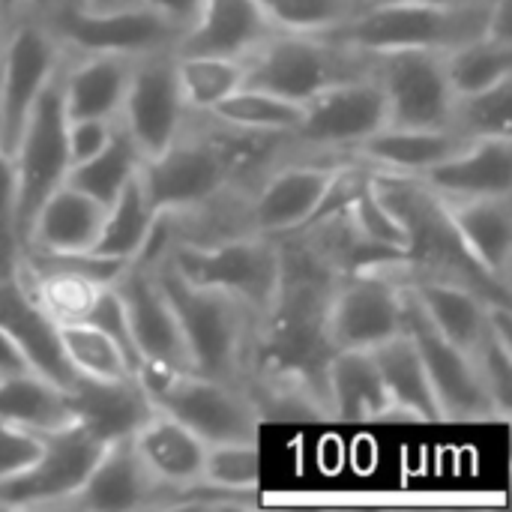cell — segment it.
Returning <instances> with one entry per match:
<instances>
[{
    "instance_id": "obj_25",
    "label": "cell",
    "mask_w": 512,
    "mask_h": 512,
    "mask_svg": "<svg viewBox=\"0 0 512 512\" xmlns=\"http://www.w3.org/2000/svg\"><path fill=\"white\" fill-rule=\"evenodd\" d=\"M468 138L456 129H411V126H381L375 135L360 141L351 156L375 171L399 177H423L429 168L453 156Z\"/></svg>"
},
{
    "instance_id": "obj_51",
    "label": "cell",
    "mask_w": 512,
    "mask_h": 512,
    "mask_svg": "<svg viewBox=\"0 0 512 512\" xmlns=\"http://www.w3.org/2000/svg\"><path fill=\"white\" fill-rule=\"evenodd\" d=\"M81 6L87 9H99V12H108V9H126V6H141L144 0H78Z\"/></svg>"
},
{
    "instance_id": "obj_30",
    "label": "cell",
    "mask_w": 512,
    "mask_h": 512,
    "mask_svg": "<svg viewBox=\"0 0 512 512\" xmlns=\"http://www.w3.org/2000/svg\"><path fill=\"white\" fill-rule=\"evenodd\" d=\"M102 219H105V207L99 201H93L90 195L63 183L39 207L24 249L90 252L99 240Z\"/></svg>"
},
{
    "instance_id": "obj_42",
    "label": "cell",
    "mask_w": 512,
    "mask_h": 512,
    "mask_svg": "<svg viewBox=\"0 0 512 512\" xmlns=\"http://www.w3.org/2000/svg\"><path fill=\"white\" fill-rule=\"evenodd\" d=\"M489 318V315H486ZM471 360L477 366V375L483 381L486 396L492 399V408L498 414V420H510L512 414V342L501 339L498 333L489 330L486 324V336L480 339V345L471 351Z\"/></svg>"
},
{
    "instance_id": "obj_22",
    "label": "cell",
    "mask_w": 512,
    "mask_h": 512,
    "mask_svg": "<svg viewBox=\"0 0 512 512\" xmlns=\"http://www.w3.org/2000/svg\"><path fill=\"white\" fill-rule=\"evenodd\" d=\"M276 27L258 0H204L198 21L177 39L174 54H213L246 60Z\"/></svg>"
},
{
    "instance_id": "obj_31",
    "label": "cell",
    "mask_w": 512,
    "mask_h": 512,
    "mask_svg": "<svg viewBox=\"0 0 512 512\" xmlns=\"http://www.w3.org/2000/svg\"><path fill=\"white\" fill-rule=\"evenodd\" d=\"M159 219L162 216L153 210V204H150V198H147V192L135 174L126 183V189L105 207L102 231H99V240L90 252L132 264L150 246V240L159 228Z\"/></svg>"
},
{
    "instance_id": "obj_19",
    "label": "cell",
    "mask_w": 512,
    "mask_h": 512,
    "mask_svg": "<svg viewBox=\"0 0 512 512\" xmlns=\"http://www.w3.org/2000/svg\"><path fill=\"white\" fill-rule=\"evenodd\" d=\"M159 495H162V486L144 468L129 435V438H114L102 447L81 489L63 507L93 512L153 510Z\"/></svg>"
},
{
    "instance_id": "obj_41",
    "label": "cell",
    "mask_w": 512,
    "mask_h": 512,
    "mask_svg": "<svg viewBox=\"0 0 512 512\" xmlns=\"http://www.w3.org/2000/svg\"><path fill=\"white\" fill-rule=\"evenodd\" d=\"M201 480H207L213 486H222V489H231V492L258 495V483H261L258 441L207 444Z\"/></svg>"
},
{
    "instance_id": "obj_32",
    "label": "cell",
    "mask_w": 512,
    "mask_h": 512,
    "mask_svg": "<svg viewBox=\"0 0 512 512\" xmlns=\"http://www.w3.org/2000/svg\"><path fill=\"white\" fill-rule=\"evenodd\" d=\"M0 420L21 426L33 435L57 432L75 423L66 390L36 372L0 378Z\"/></svg>"
},
{
    "instance_id": "obj_15",
    "label": "cell",
    "mask_w": 512,
    "mask_h": 512,
    "mask_svg": "<svg viewBox=\"0 0 512 512\" xmlns=\"http://www.w3.org/2000/svg\"><path fill=\"white\" fill-rule=\"evenodd\" d=\"M405 288V285H402ZM405 333L414 339L432 393L438 405V417L447 423H483V420H498L492 399L483 390V381L477 375V366L468 351L456 348L447 342L429 318L420 312V306L411 300L405 291Z\"/></svg>"
},
{
    "instance_id": "obj_21",
    "label": "cell",
    "mask_w": 512,
    "mask_h": 512,
    "mask_svg": "<svg viewBox=\"0 0 512 512\" xmlns=\"http://www.w3.org/2000/svg\"><path fill=\"white\" fill-rule=\"evenodd\" d=\"M447 219L480 273L501 291L510 294L512 270V207L510 195L441 201Z\"/></svg>"
},
{
    "instance_id": "obj_38",
    "label": "cell",
    "mask_w": 512,
    "mask_h": 512,
    "mask_svg": "<svg viewBox=\"0 0 512 512\" xmlns=\"http://www.w3.org/2000/svg\"><path fill=\"white\" fill-rule=\"evenodd\" d=\"M21 282L27 285V291L36 297V303L57 321V324H69V321H84L87 309L93 306V297L99 294V288L84 276L75 273H60V270H33V267H18Z\"/></svg>"
},
{
    "instance_id": "obj_24",
    "label": "cell",
    "mask_w": 512,
    "mask_h": 512,
    "mask_svg": "<svg viewBox=\"0 0 512 512\" xmlns=\"http://www.w3.org/2000/svg\"><path fill=\"white\" fill-rule=\"evenodd\" d=\"M132 63V57L117 54H66L60 63V96L66 117L117 120Z\"/></svg>"
},
{
    "instance_id": "obj_35",
    "label": "cell",
    "mask_w": 512,
    "mask_h": 512,
    "mask_svg": "<svg viewBox=\"0 0 512 512\" xmlns=\"http://www.w3.org/2000/svg\"><path fill=\"white\" fill-rule=\"evenodd\" d=\"M444 66L456 96L486 90L504 78H512V42H501L495 36L480 33L444 51Z\"/></svg>"
},
{
    "instance_id": "obj_20",
    "label": "cell",
    "mask_w": 512,
    "mask_h": 512,
    "mask_svg": "<svg viewBox=\"0 0 512 512\" xmlns=\"http://www.w3.org/2000/svg\"><path fill=\"white\" fill-rule=\"evenodd\" d=\"M417 180L441 201L512 195V138H468Z\"/></svg>"
},
{
    "instance_id": "obj_12",
    "label": "cell",
    "mask_w": 512,
    "mask_h": 512,
    "mask_svg": "<svg viewBox=\"0 0 512 512\" xmlns=\"http://www.w3.org/2000/svg\"><path fill=\"white\" fill-rule=\"evenodd\" d=\"M39 444V456L21 474L0 483V510L63 507L81 489L84 477L105 447L78 423L39 435Z\"/></svg>"
},
{
    "instance_id": "obj_39",
    "label": "cell",
    "mask_w": 512,
    "mask_h": 512,
    "mask_svg": "<svg viewBox=\"0 0 512 512\" xmlns=\"http://www.w3.org/2000/svg\"><path fill=\"white\" fill-rule=\"evenodd\" d=\"M57 330H60V342H63V351L69 357L75 375L99 378V381H120V378L132 375L123 354L117 351V345L102 330H96L90 321L57 324Z\"/></svg>"
},
{
    "instance_id": "obj_46",
    "label": "cell",
    "mask_w": 512,
    "mask_h": 512,
    "mask_svg": "<svg viewBox=\"0 0 512 512\" xmlns=\"http://www.w3.org/2000/svg\"><path fill=\"white\" fill-rule=\"evenodd\" d=\"M117 129V120H105V117H66V150H69V162L78 165L84 159H90L93 153H99L111 135ZM69 165V168H72Z\"/></svg>"
},
{
    "instance_id": "obj_27",
    "label": "cell",
    "mask_w": 512,
    "mask_h": 512,
    "mask_svg": "<svg viewBox=\"0 0 512 512\" xmlns=\"http://www.w3.org/2000/svg\"><path fill=\"white\" fill-rule=\"evenodd\" d=\"M405 291L411 300L420 306V312L429 318V324L456 348L474 351L480 339L486 336V315L489 303L483 294H477L468 285L447 282V279H426V276H411L402 279Z\"/></svg>"
},
{
    "instance_id": "obj_34",
    "label": "cell",
    "mask_w": 512,
    "mask_h": 512,
    "mask_svg": "<svg viewBox=\"0 0 512 512\" xmlns=\"http://www.w3.org/2000/svg\"><path fill=\"white\" fill-rule=\"evenodd\" d=\"M141 162H144V156L138 153V147L132 144L126 129L117 123L111 141L99 153H93L90 159L69 168L66 186H72V189L90 195L93 201H99L102 207H108L126 189V183L138 174Z\"/></svg>"
},
{
    "instance_id": "obj_13",
    "label": "cell",
    "mask_w": 512,
    "mask_h": 512,
    "mask_svg": "<svg viewBox=\"0 0 512 512\" xmlns=\"http://www.w3.org/2000/svg\"><path fill=\"white\" fill-rule=\"evenodd\" d=\"M372 75L387 99V126L450 129L453 87L444 51H387L372 57Z\"/></svg>"
},
{
    "instance_id": "obj_44",
    "label": "cell",
    "mask_w": 512,
    "mask_h": 512,
    "mask_svg": "<svg viewBox=\"0 0 512 512\" xmlns=\"http://www.w3.org/2000/svg\"><path fill=\"white\" fill-rule=\"evenodd\" d=\"M84 321H90L96 330H102V333L117 345V351L123 354L129 372L135 375V369L144 363V357H141V351H138V345H135V339H132L129 318H126L123 300H120V294L114 291V285L99 288V294L93 297V306L87 309V318H84Z\"/></svg>"
},
{
    "instance_id": "obj_49",
    "label": "cell",
    "mask_w": 512,
    "mask_h": 512,
    "mask_svg": "<svg viewBox=\"0 0 512 512\" xmlns=\"http://www.w3.org/2000/svg\"><path fill=\"white\" fill-rule=\"evenodd\" d=\"M21 372H30V366H27V360L21 357V351L15 348V342L9 339V333L0 327V378L21 375Z\"/></svg>"
},
{
    "instance_id": "obj_37",
    "label": "cell",
    "mask_w": 512,
    "mask_h": 512,
    "mask_svg": "<svg viewBox=\"0 0 512 512\" xmlns=\"http://www.w3.org/2000/svg\"><path fill=\"white\" fill-rule=\"evenodd\" d=\"M450 129L465 138H512V78L456 96Z\"/></svg>"
},
{
    "instance_id": "obj_9",
    "label": "cell",
    "mask_w": 512,
    "mask_h": 512,
    "mask_svg": "<svg viewBox=\"0 0 512 512\" xmlns=\"http://www.w3.org/2000/svg\"><path fill=\"white\" fill-rule=\"evenodd\" d=\"M66 51L39 15L0 27V150L12 153L36 99L57 75Z\"/></svg>"
},
{
    "instance_id": "obj_47",
    "label": "cell",
    "mask_w": 512,
    "mask_h": 512,
    "mask_svg": "<svg viewBox=\"0 0 512 512\" xmlns=\"http://www.w3.org/2000/svg\"><path fill=\"white\" fill-rule=\"evenodd\" d=\"M39 435L0 420V483L21 474L39 456Z\"/></svg>"
},
{
    "instance_id": "obj_26",
    "label": "cell",
    "mask_w": 512,
    "mask_h": 512,
    "mask_svg": "<svg viewBox=\"0 0 512 512\" xmlns=\"http://www.w3.org/2000/svg\"><path fill=\"white\" fill-rule=\"evenodd\" d=\"M324 390L333 420L342 423L390 420V396L384 390L372 351L363 348L333 351L324 369Z\"/></svg>"
},
{
    "instance_id": "obj_1",
    "label": "cell",
    "mask_w": 512,
    "mask_h": 512,
    "mask_svg": "<svg viewBox=\"0 0 512 512\" xmlns=\"http://www.w3.org/2000/svg\"><path fill=\"white\" fill-rule=\"evenodd\" d=\"M198 117L204 129H192L189 114V123L177 141L144 159L138 168V180L153 210L165 219H192L222 207L252 168L258 150L276 141L231 132L207 114Z\"/></svg>"
},
{
    "instance_id": "obj_6",
    "label": "cell",
    "mask_w": 512,
    "mask_h": 512,
    "mask_svg": "<svg viewBox=\"0 0 512 512\" xmlns=\"http://www.w3.org/2000/svg\"><path fill=\"white\" fill-rule=\"evenodd\" d=\"M372 72V57L318 33L276 30L243 60V84L306 105L321 90Z\"/></svg>"
},
{
    "instance_id": "obj_50",
    "label": "cell",
    "mask_w": 512,
    "mask_h": 512,
    "mask_svg": "<svg viewBox=\"0 0 512 512\" xmlns=\"http://www.w3.org/2000/svg\"><path fill=\"white\" fill-rule=\"evenodd\" d=\"M54 0H0V27L21 15H42Z\"/></svg>"
},
{
    "instance_id": "obj_4",
    "label": "cell",
    "mask_w": 512,
    "mask_h": 512,
    "mask_svg": "<svg viewBox=\"0 0 512 512\" xmlns=\"http://www.w3.org/2000/svg\"><path fill=\"white\" fill-rule=\"evenodd\" d=\"M489 0L435 6V3H378L354 12L327 33H318L360 54L387 51H450L486 33Z\"/></svg>"
},
{
    "instance_id": "obj_2",
    "label": "cell",
    "mask_w": 512,
    "mask_h": 512,
    "mask_svg": "<svg viewBox=\"0 0 512 512\" xmlns=\"http://www.w3.org/2000/svg\"><path fill=\"white\" fill-rule=\"evenodd\" d=\"M150 264L180 324L192 372L243 384L252 363V345L261 321L240 300L186 282L165 261L156 258Z\"/></svg>"
},
{
    "instance_id": "obj_8",
    "label": "cell",
    "mask_w": 512,
    "mask_h": 512,
    "mask_svg": "<svg viewBox=\"0 0 512 512\" xmlns=\"http://www.w3.org/2000/svg\"><path fill=\"white\" fill-rule=\"evenodd\" d=\"M9 156L15 174V228L24 252L39 207L48 201L54 189L66 183L72 165L66 150V111L60 96V69L36 99Z\"/></svg>"
},
{
    "instance_id": "obj_48",
    "label": "cell",
    "mask_w": 512,
    "mask_h": 512,
    "mask_svg": "<svg viewBox=\"0 0 512 512\" xmlns=\"http://www.w3.org/2000/svg\"><path fill=\"white\" fill-rule=\"evenodd\" d=\"M144 6H150L153 12L168 18L180 30V36H183L198 21V15L204 9V0H144Z\"/></svg>"
},
{
    "instance_id": "obj_36",
    "label": "cell",
    "mask_w": 512,
    "mask_h": 512,
    "mask_svg": "<svg viewBox=\"0 0 512 512\" xmlns=\"http://www.w3.org/2000/svg\"><path fill=\"white\" fill-rule=\"evenodd\" d=\"M174 63L189 114H207L216 102L243 87V60L213 54H174Z\"/></svg>"
},
{
    "instance_id": "obj_18",
    "label": "cell",
    "mask_w": 512,
    "mask_h": 512,
    "mask_svg": "<svg viewBox=\"0 0 512 512\" xmlns=\"http://www.w3.org/2000/svg\"><path fill=\"white\" fill-rule=\"evenodd\" d=\"M0 327L27 360L30 372L42 375L60 390H69L75 384L78 375L63 351L57 321L36 303L18 273L0 279Z\"/></svg>"
},
{
    "instance_id": "obj_7",
    "label": "cell",
    "mask_w": 512,
    "mask_h": 512,
    "mask_svg": "<svg viewBox=\"0 0 512 512\" xmlns=\"http://www.w3.org/2000/svg\"><path fill=\"white\" fill-rule=\"evenodd\" d=\"M39 18L66 54H117L138 60L156 51H174L180 39V30L144 3L99 12L78 0H54Z\"/></svg>"
},
{
    "instance_id": "obj_29",
    "label": "cell",
    "mask_w": 512,
    "mask_h": 512,
    "mask_svg": "<svg viewBox=\"0 0 512 512\" xmlns=\"http://www.w3.org/2000/svg\"><path fill=\"white\" fill-rule=\"evenodd\" d=\"M384 390L390 396V420L408 423H441L435 393L414 339L402 330L372 348Z\"/></svg>"
},
{
    "instance_id": "obj_5",
    "label": "cell",
    "mask_w": 512,
    "mask_h": 512,
    "mask_svg": "<svg viewBox=\"0 0 512 512\" xmlns=\"http://www.w3.org/2000/svg\"><path fill=\"white\" fill-rule=\"evenodd\" d=\"M135 381L153 411L174 417L204 444L258 441L261 417L243 384L201 372H180L156 360H144L135 369Z\"/></svg>"
},
{
    "instance_id": "obj_11",
    "label": "cell",
    "mask_w": 512,
    "mask_h": 512,
    "mask_svg": "<svg viewBox=\"0 0 512 512\" xmlns=\"http://www.w3.org/2000/svg\"><path fill=\"white\" fill-rule=\"evenodd\" d=\"M387 126V99L378 78L360 75L339 81L303 105L297 129L288 144L312 153H351L360 141Z\"/></svg>"
},
{
    "instance_id": "obj_23",
    "label": "cell",
    "mask_w": 512,
    "mask_h": 512,
    "mask_svg": "<svg viewBox=\"0 0 512 512\" xmlns=\"http://www.w3.org/2000/svg\"><path fill=\"white\" fill-rule=\"evenodd\" d=\"M72 420L96 435L102 444L114 438H129L150 414L153 405L147 402L144 390L138 387L135 375L120 381H99L78 375L75 384L66 390Z\"/></svg>"
},
{
    "instance_id": "obj_14",
    "label": "cell",
    "mask_w": 512,
    "mask_h": 512,
    "mask_svg": "<svg viewBox=\"0 0 512 512\" xmlns=\"http://www.w3.org/2000/svg\"><path fill=\"white\" fill-rule=\"evenodd\" d=\"M117 123L126 129L144 159L177 141L189 123V108L180 93L174 51H156L132 63Z\"/></svg>"
},
{
    "instance_id": "obj_40",
    "label": "cell",
    "mask_w": 512,
    "mask_h": 512,
    "mask_svg": "<svg viewBox=\"0 0 512 512\" xmlns=\"http://www.w3.org/2000/svg\"><path fill=\"white\" fill-rule=\"evenodd\" d=\"M267 21L282 33H327L354 12L357 0H258Z\"/></svg>"
},
{
    "instance_id": "obj_33",
    "label": "cell",
    "mask_w": 512,
    "mask_h": 512,
    "mask_svg": "<svg viewBox=\"0 0 512 512\" xmlns=\"http://www.w3.org/2000/svg\"><path fill=\"white\" fill-rule=\"evenodd\" d=\"M207 117L231 132L258 135V138H288L303 117V105L282 99L270 90L243 84L234 93H228L222 102H216L207 111Z\"/></svg>"
},
{
    "instance_id": "obj_43",
    "label": "cell",
    "mask_w": 512,
    "mask_h": 512,
    "mask_svg": "<svg viewBox=\"0 0 512 512\" xmlns=\"http://www.w3.org/2000/svg\"><path fill=\"white\" fill-rule=\"evenodd\" d=\"M345 216L351 219V225H354L369 243L405 255V249H408L405 225H402L399 216L384 204V198L378 195L372 177H369V183L357 192V198L345 207Z\"/></svg>"
},
{
    "instance_id": "obj_16",
    "label": "cell",
    "mask_w": 512,
    "mask_h": 512,
    "mask_svg": "<svg viewBox=\"0 0 512 512\" xmlns=\"http://www.w3.org/2000/svg\"><path fill=\"white\" fill-rule=\"evenodd\" d=\"M342 162H285L249 192L246 228L267 237L297 234L318 213L327 186Z\"/></svg>"
},
{
    "instance_id": "obj_17",
    "label": "cell",
    "mask_w": 512,
    "mask_h": 512,
    "mask_svg": "<svg viewBox=\"0 0 512 512\" xmlns=\"http://www.w3.org/2000/svg\"><path fill=\"white\" fill-rule=\"evenodd\" d=\"M114 291L123 300L132 339L144 360L165 363L180 372H192L189 351L180 333V324L174 318V309L168 297L159 288V279L153 273V264L132 261L114 282Z\"/></svg>"
},
{
    "instance_id": "obj_10",
    "label": "cell",
    "mask_w": 512,
    "mask_h": 512,
    "mask_svg": "<svg viewBox=\"0 0 512 512\" xmlns=\"http://www.w3.org/2000/svg\"><path fill=\"white\" fill-rule=\"evenodd\" d=\"M396 267L399 264L336 279L324 312V333L333 351H372L405 330V288L393 273Z\"/></svg>"
},
{
    "instance_id": "obj_28",
    "label": "cell",
    "mask_w": 512,
    "mask_h": 512,
    "mask_svg": "<svg viewBox=\"0 0 512 512\" xmlns=\"http://www.w3.org/2000/svg\"><path fill=\"white\" fill-rule=\"evenodd\" d=\"M132 444L144 468L156 477L162 489H177L201 480L207 444L174 417L153 411L132 432Z\"/></svg>"
},
{
    "instance_id": "obj_3",
    "label": "cell",
    "mask_w": 512,
    "mask_h": 512,
    "mask_svg": "<svg viewBox=\"0 0 512 512\" xmlns=\"http://www.w3.org/2000/svg\"><path fill=\"white\" fill-rule=\"evenodd\" d=\"M159 261L174 267L192 285L213 288L240 300L258 321L267 318L279 294V237L243 231L216 240H174L165 243Z\"/></svg>"
},
{
    "instance_id": "obj_45",
    "label": "cell",
    "mask_w": 512,
    "mask_h": 512,
    "mask_svg": "<svg viewBox=\"0 0 512 512\" xmlns=\"http://www.w3.org/2000/svg\"><path fill=\"white\" fill-rule=\"evenodd\" d=\"M21 264V240L15 228V174L12 156L0 150V279L15 276Z\"/></svg>"
},
{
    "instance_id": "obj_52",
    "label": "cell",
    "mask_w": 512,
    "mask_h": 512,
    "mask_svg": "<svg viewBox=\"0 0 512 512\" xmlns=\"http://www.w3.org/2000/svg\"><path fill=\"white\" fill-rule=\"evenodd\" d=\"M360 9L378 6V3H435V6H456V3H474V0H357Z\"/></svg>"
}]
</instances>
